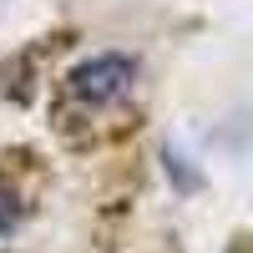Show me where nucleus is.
Masks as SVG:
<instances>
[{
    "instance_id": "obj_2",
    "label": "nucleus",
    "mask_w": 253,
    "mask_h": 253,
    "mask_svg": "<svg viewBox=\"0 0 253 253\" xmlns=\"http://www.w3.org/2000/svg\"><path fill=\"white\" fill-rule=\"evenodd\" d=\"M36 213V198L31 187L20 182L10 167H0V243H10L20 228H26V218Z\"/></svg>"
},
{
    "instance_id": "obj_3",
    "label": "nucleus",
    "mask_w": 253,
    "mask_h": 253,
    "mask_svg": "<svg viewBox=\"0 0 253 253\" xmlns=\"http://www.w3.org/2000/svg\"><path fill=\"white\" fill-rule=\"evenodd\" d=\"M228 253H253V243H248V238H233V248H228Z\"/></svg>"
},
{
    "instance_id": "obj_1",
    "label": "nucleus",
    "mask_w": 253,
    "mask_h": 253,
    "mask_svg": "<svg viewBox=\"0 0 253 253\" xmlns=\"http://www.w3.org/2000/svg\"><path fill=\"white\" fill-rule=\"evenodd\" d=\"M137 76H142V66L126 51H101V56L76 61L56 91V126L66 137H86L91 126H107L117 112H126Z\"/></svg>"
}]
</instances>
